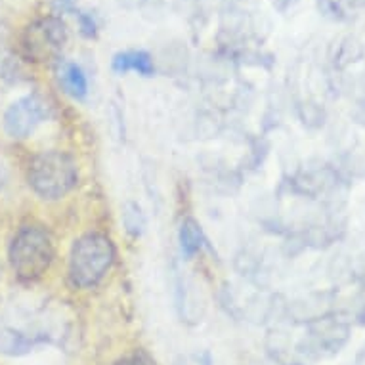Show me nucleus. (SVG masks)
Returning a JSON list of instances; mask_svg holds the SVG:
<instances>
[{
	"mask_svg": "<svg viewBox=\"0 0 365 365\" xmlns=\"http://www.w3.org/2000/svg\"><path fill=\"white\" fill-rule=\"evenodd\" d=\"M52 115V108L48 102L38 94H29V96L19 98L14 102L4 113V130L12 138H27L41 123L48 119Z\"/></svg>",
	"mask_w": 365,
	"mask_h": 365,
	"instance_id": "nucleus-5",
	"label": "nucleus"
},
{
	"mask_svg": "<svg viewBox=\"0 0 365 365\" xmlns=\"http://www.w3.org/2000/svg\"><path fill=\"white\" fill-rule=\"evenodd\" d=\"M67 42V25L58 16L41 18L25 27L19 48L25 60L33 63L56 60Z\"/></svg>",
	"mask_w": 365,
	"mask_h": 365,
	"instance_id": "nucleus-4",
	"label": "nucleus"
},
{
	"mask_svg": "<svg viewBox=\"0 0 365 365\" xmlns=\"http://www.w3.org/2000/svg\"><path fill=\"white\" fill-rule=\"evenodd\" d=\"M123 224H125L126 232H128L132 237H140V235L144 234L145 216L138 203L128 201V203L123 205Z\"/></svg>",
	"mask_w": 365,
	"mask_h": 365,
	"instance_id": "nucleus-10",
	"label": "nucleus"
},
{
	"mask_svg": "<svg viewBox=\"0 0 365 365\" xmlns=\"http://www.w3.org/2000/svg\"><path fill=\"white\" fill-rule=\"evenodd\" d=\"M113 71L115 73H128L134 71L142 77H151L155 73V66L151 56L144 50H128V52H119L113 58Z\"/></svg>",
	"mask_w": 365,
	"mask_h": 365,
	"instance_id": "nucleus-7",
	"label": "nucleus"
},
{
	"mask_svg": "<svg viewBox=\"0 0 365 365\" xmlns=\"http://www.w3.org/2000/svg\"><path fill=\"white\" fill-rule=\"evenodd\" d=\"M205 245V235L203 230L199 226L197 220L193 218H186L180 226V247H182V252L186 255L187 258L197 255Z\"/></svg>",
	"mask_w": 365,
	"mask_h": 365,
	"instance_id": "nucleus-9",
	"label": "nucleus"
},
{
	"mask_svg": "<svg viewBox=\"0 0 365 365\" xmlns=\"http://www.w3.org/2000/svg\"><path fill=\"white\" fill-rule=\"evenodd\" d=\"M52 4L60 12H77V0H52Z\"/></svg>",
	"mask_w": 365,
	"mask_h": 365,
	"instance_id": "nucleus-13",
	"label": "nucleus"
},
{
	"mask_svg": "<svg viewBox=\"0 0 365 365\" xmlns=\"http://www.w3.org/2000/svg\"><path fill=\"white\" fill-rule=\"evenodd\" d=\"M117 365H157V361L151 358L150 354H145L144 350H136V352L128 354L123 359H119Z\"/></svg>",
	"mask_w": 365,
	"mask_h": 365,
	"instance_id": "nucleus-11",
	"label": "nucleus"
},
{
	"mask_svg": "<svg viewBox=\"0 0 365 365\" xmlns=\"http://www.w3.org/2000/svg\"><path fill=\"white\" fill-rule=\"evenodd\" d=\"M6 178H8V174H6V168H4V165L0 163V190H2V186L6 184Z\"/></svg>",
	"mask_w": 365,
	"mask_h": 365,
	"instance_id": "nucleus-14",
	"label": "nucleus"
},
{
	"mask_svg": "<svg viewBox=\"0 0 365 365\" xmlns=\"http://www.w3.org/2000/svg\"><path fill=\"white\" fill-rule=\"evenodd\" d=\"M115 260V245L108 235L86 234L75 241L69 255V277L75 287H96Z\"/></svg>",
	"mask_w": 365,
	"mask_h": 365,
	"instance_id": "nucleus-1",
	"label": "nucleus"
},
{
	"mask_svg": "<svg viewBox=\"0 0 365 365\" xmlns=\"http://www.w3.org/2000/svg\"><path fill=\"white\" fill-rule=\"evenodd\" d=\"M78 21H81V31H83L84 36H88V38L96 36V21L92 19V16L81 12L78 14Z\"/></svg>",
	"mask_w": 365,
	"mask_h": 365,
	"instance_id": "nucleus-12",
	"label": "nucleus"
},
{
	"mask_svg": "<svg viewBox=\"0 0 365 365\" xmlns=\"http://www.w3.org/2000/svg\"><path fill=\"white\" fill-rule=\"evenodd\" d=\"M78 182L77 163L63 151H44L31 161L29 184L42 199L66 197Z\"/></svg>",
	"mask_w": 365,
	"mask_h": 365,
	"instance_id": "nucleus-3",
	"label": "nucleus"
},
{
	"mask_svg": "<svg viewBox=\"0 0 365 365\" xmlns=\"http://www.w3.org/2000/svg\"><path fill=\"white\" fill-rule=\"evenodd\" d=\"M54 258V243L41 226H24L10 245V264L19 282L41 279Z\"/></svg>",
	"mask_w": 365,
	"mask_h": 365,
	"instance_id": "nucleus-2",
	"label": "nucleus"
},
{
	"mask_svg": "<svg viewBox=\"0 0 365 365\" xmlns=\"http://www.w3.org/2000/svg\"><path fill=\"white\" fill-rule=\"evenodd\" d=\"M56 77H58V83L67 96L75 98V100H84L88 94V81L77 63L60 61L56 67Z\"/></svg>",
	"mask_w": 365,
	"mask_h": 365,
	"instance_id": "nucleus-6",
	"label": "nucleus"
},
{
	"mask_svg": "<svg viewBox=\"0 0 365 365\" xmlns=\"http://www.w3.org/2000/svg\"><path fill=\"white\" fill-rule=\"evenodd\" d=\"M35 336L24 335L19 331L14 329H2L0 331V354L6 356H24L31 352L36 344Z\"/></svg>",
	"mask_w": 365,
	"mask_h": 365,
	"instance_id": "nucleus-8",
	"label": "nucleus"
}]
</instances>
